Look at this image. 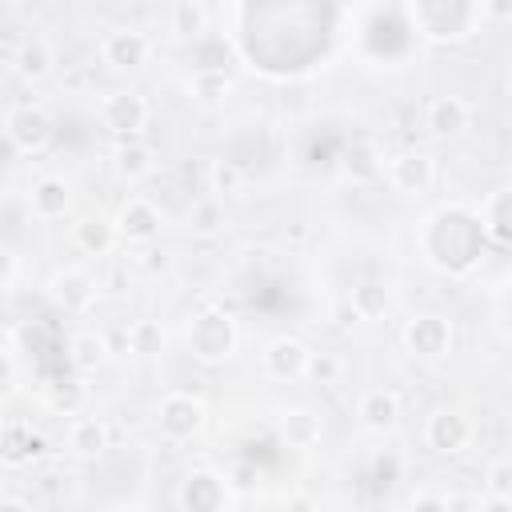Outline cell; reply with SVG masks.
I'll return each instance as SVG.
<instances>
[{
    "label": "cell",
    "mask_w": 512,
    "mask_h": 512,
    "mask_svg": "<svg viewBox=\"0 0 512 512\" xmlns=\"http://www.w3.org/2000/svg\"><path fill=\"white\" fill-rule=\"evenodd\" d=\"M484 216L464 208V204H444L436 208L424 228H420V252L436 272L448 276H468L480 256H484Z\"/></svg>",
    "instance_id": "1"
},
{
    "label": "cell",
    "mask_w": 512,
    "mask_h": 512,
    "mask_svg": "<svg viewBox=\"0 0 512 512\" xmlns=\"http://www.w3.org/2000/svg\"><path fill=\"white\" fill-rule=\"evenodd\" d=\"M408 24L416 36L432 40V44H460L468 36H476V28L484 24V4L472 0H412L404 8Z\"/></svg>",
    "instance_id": "2"
},
{
    "label": "cell",
    "mask_w": 512,
    "mask_h": 512,
    "mask_svg": "<svg viewBox=\"0 0 512 512\" xmlns=\"http://www.w3.org/2000/svg\"><path fill=\"white\" fill-rule=\"evenodd\" d=\"M184 340H188L192 360H200V364H224V360H232L236 348H240V328H236V320H232L228 312L204 308V312H196V316L188 320Z\"/></svg>",
    "instance_id": "3"
},
{
    "label": "cell",
    "mask_w": 512,
    "mask_h": 512,
    "mask_svg": "<svg viewBox=\"0 0 512 512\" xmlns=\"http://www.w3.org/2000/svg\"><path fill=\"white\" fill-rule=\"evenodd\" d=\"M152 416H156V428H160V436H164L168 444H188V440H196V436L208 428V404H204L200 396L184 392V388L164 392V396L156 400Z\"/></svg>",
    "instance_id": "4"
},
{
    "label": "cell",
    "mask_w": 512,
    "mask_h": 512,
    "mask_svg": "<svg viewBox=\"0 0 512 512\" xmlns=\"http://www.w3.org/2000/svg\"><path fill=\"white\" fill-rule=\"evenodd\" d=\"M52 136H56V116L44 104L24 100V104H12L4 112V140H8L12 152L36 156V152H44L52 144Z\"/></svg>",
    "instance_id": "5"
},
{
    "label": "cell",
    "mask_w": 512,
    "mask_h": 512,
    "mask_svg": "<svg viewBox=\"0 0 512 512\" xmlns=\"http://www.w3.org/2000/svg\"><path fill=\"white\" fill-rule=\"evenodd\" d=\"M152 120V104L140 88H112L100 100V124L116 136V140H136Z\"/></svg>",
    "instance_id": "6"
},
{
    "label": "cell",
    "mask_w": 512,
    "mask_h": 512,
    "mask_svg": "<svg viewBox=\"0 0 512 512\" xmlns=\"http://www.w3.org/2000/svg\"><path fill=\"white\" fill-rule=\"evenodd\" d=\"M400 344L412 360H424V364H436L452 352V320L440 316V312H420L404 324L400 332Z\"/></svg>",
    "instance_id": "7"
},
{
    "label": "cell",
    "mask_w": 512,
    "mask_h": 512,
    "mask_svg": "<svg viewBox=\"0 0 512 512\" xmlns=\"http://www.w3.org/2000/svg\"><path fill=\"white\" fill-rule=\"evenodd\" d=\"M472 440H476V424L468 420V412L440 404L424 416V444L436 456H460L472 448Z\"/></svg>",
    "instance_id": "8"
},
{
    "label": "cell",
    "mask_w": 512,
    "mask_h": 512,
    "mask_svg": "<svg viewBox=\"0 0 512 512\" xmlns=\"http://www.w3.org/2000/svg\"><path fill=\"white\" fill-rule=\"evenodd\" d=\"M100 288H104V284H100L92 272H84V268H56V272L48 276V284H44V296H48L60 312L84 316V312L96 308Z\"/></svg>",
    "instance_id": "9"
},
{
    "label": "cell",
    "mask_w": 512,
    "mask_h": 512,
    "mask_svg": "<svg viewBox=\"0 0 512 512\" xmlns=\"http://www.w3.org/2000/svg\"><path fill=\"white\" fill-rule=\"evenodd\" d=\"M100 60L112 72H136L152 60V36L136 24H116L100 36Z\"/></svg>",
    "instance_id": "10"
},
{
    "label": "cell",
    "mask_w": 512,
    "mask_h": 512,
    "mask_svg": "<svg viewBox=\"0 0 512 512\" xmlns=\"http://www.w3.org/2000/svg\"><path fill=\"white\" fill-rule=\"evenodd\" d=\"M116 232H120V244L128 248H148L160 240V228H164V212L148 200V196H128L116 216H112Z\"/></svg>",
    "instance_id": "11"
},
{
    "label": "cell",
    "mask_w": 512,
    "mask_h": 512,
    "mask_svg": "<svg viewBox=\"0 0 512 512\" xmlns=\"http://www.w3.org/2000/svg\"><path fill=\"white\" fill-rule=\"evenodd\" d=\"M388 184L400 192V196H428L436 188V156L420 152V148H408V152H396L388 160Z\"/></svg>",
    "instance_id": "12"
},
{
    "label": "cell",
    "mask_w": 512,
    "mask_h": 512,
    "mask_svg": "<svg viewBox=\"0 0 512 512\" xmlns=\"http://www.w3.org/2000/svg\"><path fill=\"white\" fill-rule=\"evenodd\" d=\"M308 356L312 348L300 340V336H272L260 352V372L276 384H292V380H304V368H308Z\"/></svg>",
    "instance_id": "13"
},
{
    "label": "cell",
    "mask_w": 512,
    "mask_h": 512,
    "mask_svg": "<svg viewBox=\"0 0 512 512\" xmlns=\"http://www.w3.org/2000/svg\"><path fill=\"white\" fill-rule=\"evenodd\" d=\"M4 60H8L12 76H20L24 84H36V80H44L52 72L56 52H52V44L44 36H24V40L12 36L8 48H4Z\"/></svg>",
    "instance_id": "14"
},
{
    "label": "cell",
    "mask_w": 512,
    "mask_h": 512,
    "mask_svg": "<svg viewBox=\"0 0 512 512\" xmlns=\"http://www.w3.org/2000/svg\"><path fill=\"white\" fill-rule=\"evenodd\" d=\"M468 124H472V104L464 96L444 92V96H432L428 108H424V128L436 140H456V136L468 132Z\"/></svg>",
    "instance_id": "15"
},
{
    "label": "cell",
    "mask_w": 512,
    "mask_h": 512,
    "mask_svg": "<svg viewBox=\"0 0 512 512\" xmlns=\"http://www.w3.org/2000/svg\"><path fill=\"white\" fill-rule=\"evenodd\" d=\"M72 212V184L64 176H40L28 188V216L40 224H56Z\"/></svg>",
    "instance_id": "16"
},
{
    "label": "cell",
    "mask_w": 512,
    "mask_h": 512,
    "mask_svg": "<svg viewBox=\"0 0 512 512\" xmlns=\"http://www.w3.org/2000/svg\"><path fill=\"white\" fill-rule=\"evenodd\" d=\"M68 240H72L76 252L100 260V256H112V248L120 244V232H116V224H112L108 216H100V212H80V216L68 224Z\"/></svg>",
    "instance_id": "17"
},
{
    "label": "cell",
    "mask_w": 512,
    "mask_h": 512,
    "mask_svg": "<svg viewBox=\"0 0 512 512\" xmlns=\"http://www.w3.org/2000/svg\"><path fill=\"white\" fill-rule=\"evenodd\" d=\"M228 504V480L208 472V468H196L184 476L180 484V512H224Z\"/></svg>",
    "instance_id": "18"
},
{
    "label": "cell",
    "mask_w": 512,
    "mask_h": 512,
    "mask_svg": "<svg viewBox=\"0 0 512 512\" xmlns=\"http://www.w3.org/2000/svg\"><path fill=\"white\" fill-rule=\"evenodd\" d=\"M340 176L352 180V184H372L384 176V148L368 136L352 140L344 152H340Z\"/></svg>",
    "instance_id": "19"
},
{
    "label": "cell",
    "mask_w": 512,
    "mask_h": 512,
    "mask_svg": "<svg viewBox=\"0 0 512 512\" xmlns=\"http://www.w3.org/2000/svg\"><path fill=\"white\" fill-rule=\"evenodd\" d=\"M68 452L80 456V460H96L112 448V424L104 416H76L68 424V436H64Z\"/></svg>",
    "instance_id": "20"
},
{
    "label": "cell",
    "mask_w": 512,
    "mask_h": 512,
    "mask_svg": "<svg viewBox=\"0 0 512 512\" xmlns=\"http://www.w3.org/2000/svg\"><path fill=\"white\" fill-rule=\"evenodd\" d=\"M356 420L368 432H392L400 424V396L392 388H364L356 400Z\"/></svg>",
    "instance_id": "21"
},
{
    "label": "cell",
    "mask_w": 512,
    "mask_h": 512,
    "mask_svg": "<svg viewBox=\"0 0 512 512\" xmlns=\"http://www.w3.org/2000/svg\"><path fill=\"white\" fill-rule=\"evenodd\" d=\"M276 428H280V440H284L288 448H316V444L324 440V420H320V412L308 408V404L284 408Z\"/></svg>",
    "instance_id": "22"
},
{
    "label": "cell",
    "mask_w": 512,
    "mask_h": 512,
    "mask_svg": "<svg viewBox=\"0 0 512 512\" xmlns=\"http://www.w3.org/2000/svg\"><path fill=\"white\" fill-rule=\"evenodd\" d=\"M152 168H156V148L144 144L140 136L116 144V152H112V172H116L124 184H140V180H148Z\"/></svg>",
    "instance_id": "23"
},
{
    "label": "cell",
    "mask_w": 512,
    "mask_h": 512,
    "mask_svg": "<svg viewBox=\"0 0 512 512\" xmlns=\"http://www.w3.org/2000/svg\"><path fill=\"white\" fill-rule=\"evenodd\" d=\"M44 436L28 424V420H8L4 424V464L20 468V464H36L44 456Z\"/></svg>",
    "instance_id": "24"
},
{
    "label": "cell",
    "mask_w": 512,
    "mask_h": 512,
    "mask_svg": "<svg viewBox=\"0 0 512 512\" xmlns=\"http://www.w3.org/2000/svg\"><path fill=\"white\" fill-rule=\"evenodd\" d=\"M232 92H236V80L224 68H216V64H204V68H196L188 76V96L196 104H208L212 108V104H224Z\"/></svg>",
    "instance_id": "25"
},
{
    "label": "cell",
    "mask_w": 512,
    "mask_h": 512,
    "mask_svg": "<svg viewBox=\"0 0 512 512\" xmlns=\"http://www.w3.org/2000/svg\"><path fill=\"white\" fill-rule=\"evenodd\" d=\"M208 24H212V8L200 0H176L168 8V32L176 40H200L208 32Z\"/></svg>",
    "instance_id": "26"
},
{
    "label": "cell",
    "mask_w": 512,
    "mask_h": 512,
    "mask_svg": "<svg viewBox=\"0 0 512 512\" xmlns=\"http://www.w3.org/2000/svg\"><path fill=\"white\" fill-rule=\"evenodd\" d=\"M84 404H88L84 380H52L44 388V408L56 416H84Z\"/></svg>",
    "instance_id": "27"
},
{
    "label": "cell",
    "mask_w": 512,
    "mask_h": 512,
    "mask_svg": "<svg viewBox=\"0 0 512 512\" xmlns=\"http://www.w3.org/2000/svg\"><path fill=\"white\" fill-rule=\"evenodd\" d=\"M108 356H112V348H108V336L104 332H76L68 340V360L80 372H96Z\"/></svg>",
    "instance_id": "28"
},
{
    "label": "cell",
    "mask_w": 512,
    "mask_h": 512,
    "mask_svg": "<svg viewBox=\"0 0 512 512\" xmlns=\"http://www.w3.org/2000/svg\"><path fill=\"white\" fill-rule=\"evenodd\" d=\"M204 180H208V196H216V200H232V196L244 192V180H248V176H244V168H240L236 160L220 156V160L208 164Z\"/></svg>",
    "instance_id": "29"
},
{
    "label": "cell",
    "mask_w": 512,
    "mask_h": 512,
    "mask_svg": "<svg viewBox=\"0 0 512 512\" xmlns=\"http://www.w3.org/2000/svg\"><path fill=\"white\" fill-rule=\"evenodd\" d=\"M224 220H228V212H224V200H216V196H196L188 204L192 236H216V232H224Z\"/></svg>",
    "instance_id": "30"
},
{
    "label": "cell",
    "mask_w": 512,
    "mask_h": 512,
    "mask_svg": "<svg viewBox=\"0 0 512 512\" xmlns=\"http://www.w3.org/2000/svg\"><path fill=\"white\" fill-rule=\"evenodd\" d=\"M344 372H348V364H344L340 352H332V348H312L308 368H304V380L316 384V388H336V384L344 380Z\"/></svg>",
    "instance_id": "31"
},
{
    "label": "cell",
    "mask_w": 512,
    "mask_h": 512,
    "mask_svg": "<svg viewBox=\"0 0 512 512\" xmlns=\"http://www.w3.org/2000/svg\"><path fill=\"white\" fill-rule=\"evenodd\" d=\"M348 304H352V312L360 320H380L388 312V288L380 280H364V284L352 288V300Z\"/></svg>",
    "instance_id": "32"
},
{
    "label": "cell",
    "mask_w": 512,
    "mask_h": 512,
    "mask_svg": "<svg viewBox=\"0 0 512 512\" xmlns=\"http://www.w3.org/2000/svg\"><path fill=\"white\" fill-rule=\"evenodd\" d=\"M128 344H132V356H160V348H164V328H160V320H152V316H144V320H132L128 324Z\"/></svg>",
    "instance_id": "33"
},
{
    "label": "cell",
    "mask_w": 512,
    "mask_h": 512,
    "mask_svg": "<svg viewBox=\"0 0 512 512\" xmlns=\"http://www.w3.org/2000/svg\"><path fill=\"white\" fill-rule=\"evenodd\" d=\"M484 228H488L496 240L512 244V188H504V192H496V196L488 200V208H484Z\"/></svg>",
    "instance_id": "34"
},
{
    "label": "cell",
    "mask_w": 512,
    "mask_h": 512,
    "mask_svg": "<svg viewBox=\"0 0 512 512\" xmlns=\"http://www.w3.org/2000/svg\"><path fill=\"white\" fill-rule=\"evenodd\" d=\"M484 496H508L512 500V460L500 456L484 468Z\"/></svg>",
    "instance_id": "35"
},
{
    "label": "cell",
    "mask_w": 512,
    "mask_h": 512,
    "mask_svg": "<svg viewBox=\"0 0 512 512\" xmlns=\"http://www.w3.org/2000/svg\"><path fill=\"white\" fill-rule=\"evenodd\" d=\"M228 492H236V496H252L256 492V484H260V468L252 464V460H236L232 468H228Z\"/></svg>",
    "instance_id": "36"
},
{
    "label": "cell",
    "mask_w": 512,
    "mask_h": 512,
    "mask_svg": "<svg viewBox=\"0 0 512 512\" xmlns=\"http://www.w3.org/2000/svg\"><path fill=\"white\" fill-rule=\"evenodd\" d=\"M0 256H4V292L12 296V292H16V284H20V252L8 244Z\"/></svg>",
    "instance_id": "37"
},
{
    "label": "cell",
    "mask_w": 512,
    "mask_h": 512,
    "mask_svg": "<svg viewBox=\"0 0 512 512\" xmlns=\"http://www.w3.org/2000/svg\"><path fill=\"white\" fill-rule=\"evenodd\" d=\"M136 264H140L144 272H152V276H156V272H168V268H172L168 252H160V248H144V252L136 256Z\"/></svg>",
    "instance_id": "38"
},
{
    "label": "cell",
    "mask_w": 512,
    "mask_h": 512,
    "mask_svg": "<svg viewBox=\"0 0 512 512\" xmlns=\"http://www.w3.org/2000/svg\"><path fill=\"white\" fill-rule=\"evenodd\" d=\"M444 512H480V496L476 492H452L444 500Z\"/></svg>",
    "instance_id": "39"
},
{
    "label": "cell",
    "mask_w": 512,
    "mask_h": 512,
    "mask_svg": "<svg viewBox=\"0 0 512 512\" xmlns=\"http://www.w3.org/2000/svg\"><path fill=\"white\" fill-rule=\"evenodd\" d=\"M280 512H320V504H316L308 492H292V496L280 504Z\"/></svg>",
    "instance_id": "40"
},
{
    "label": "cell",
    "mask_w": 512,
    "mask_h": 512,
    "mask_svg": "<svg viewBox=\"0 0 512 512\" xmlns=\"http://www.w3.org/2000/svg\"><path fill=\"white\" fill-rule=\"evenodd\" d=\"M0 512H36V508H32V500H24V496H4V500H0Z\"/></svg>",
    "instance_id": "41"
},
{
    "label": "cell",
    "mask_w": 512,
    "mask_h": 512,
    "mask_svg": "<svg viewBox=\"0 0 512 512\" xmlns=\"http://www.w3.org/2000/svg\"><path fill=\"white\" fill-rule=\"evenodd\" d=\"M480 512H512V500L508 496H484L480 500Z\"/></svg>",
    "instance_id": "42"
},
{
    "label": "cell",
    "mask_w": 512,
    "mask_h": 512,
    "mask_svg": "<svg viewBox=\"0 0 512 512\" xmlns=\"http://www.w3.org/2000/svg\"><path fill=\"white\" fill-rule=\"evenodd\" d=\"M508 84H512V60H508Z\"/></svg>",
    "instance_id": "43"
}]
</instances>
